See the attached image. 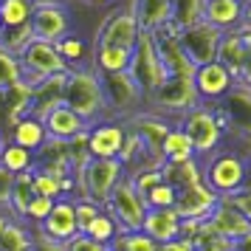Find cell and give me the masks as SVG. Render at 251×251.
Wrapping results in <instances>:
<instances>
[{
  "label": "cell",
  "mask_w": 251,
  "mask_h": 251,
  "mask_svg": "<svg viewBox=\"0 0 251 251\" xmlns=\"http://www.w3.org/2000/svg\"><path fill=\"white\" fill-rule=\"evenodd\" d=\"M240 28L251 31V0H243V17H240Z\"/></svg>",
  "instance_id": "cell-44"
},
{
  "label": "cell",
  "mask_w": 251,
  "mask_h": 251,
  "mask_svg": "<svg viewBox=\"0 0 251 251\" xmlns=\"http://www.w3.org/2000/svg\"><path fill=\"white\" fill-rule=\"evenodd\" d=\"M203 20V0H172V20L170 25H175L178 31L189 28V25Z\"/></svg>",
  "instance_id": "cell-31"
},
{
  "label": "cell",
  "mask_w": 251,
  "mask_h": 251,
  "mask_svg": "<svg viewBox=\"0 0 251 251\" xmlns=\"http://www.w3.org/2000/svg\"><path fill=\"white\" fill-rule=\"evenodd\" d=\"M201 181H203L217 198H228L231 192L249 186V181H251L249 158H246L243 152H237V150L220 147L217 152H212L209 158L201 161Z\"/></svg>",
  "instance_id": "cell-2"
},
{
  "label": "cell",
  "mask_w": 251,
  "mask_h": 251,
  "mask_svg": "<svg viewBox=\"0 0 251 251\" xmlns=\"http://www.w3.org/2000/svg\"><path fill=\"white\" fill-rule=\"evenodd\" d=\"M57 54L65 59L68 68H91V48L93 43L79 31H71L68 37H62L59 43H54Z\"/></svg>",
  "instance_id": "cell-26"
},
{
  "label": "cell",
  "mask_w": 251,
  "mask_h": 251,
  "mask_svg": "<svg viewBox=\"0 0 251 251\" xmlns=\"http://www.w3.org/2000/svg\"><path fill=\"white\" fill-rule=\"evenodd\" d=\"M127 172L116 158H85L74 170V198L91 201L96 206H104L116 183Z\"/></svg>",
  "instance_id": "cell-3"
},
{
  "label": "cell",
  "mask_w": 251,
  "mask_h": 251,
  "mask_svg": "<svg viewBox=\"0 0 251 251\" xmlns=\"http://www.w3.org/2000/svg\"><path fill=\"white\" fill-rule=\"evenodd\" d=\"M0 167L6 172H12V175H23V172H34V152H28V150L17 147L12 144L9 138H6V144L0 150Z\"/></svg>",
  "instance_id": "cell-30"
},
{
  "label": "cell",
  "mask_w": 251,
  "mask_h": 251,
  "mask_svg": "<svg viewBox=\"0 0 251 251\" xmlns=\"http://www.w3.org/2000/svg\"><path fill=\"white\" fill-rule=\"evenodd\" d=\"M158 251H192V243L186 237H175V240H170V243H161Z\"/></svg>",
  "instance_id": "cell-43"
},
{
  "label": "cell",
  "mask_w": 251,
  "mask_h": 251,
  "mask_svg": "<svg viewBox=\"0 0 251 251\" xmlns=\"http://www.w3.org/2000/svg\"><path fill=\"white\" fill-rule=\"evenodd\" d=\"M82 3H88V6H93V9H104V6H116L119 0H82Z\"/></svg>",
  "instance_id": "cell-46"
},
{
  "label": "cell",
  "mask_w": 251,
  "mask_h": 251,
  "mask_svg": "<svg viewBox=\"0 0 251 251\" xmlns=\"http://www.w3.org/2000/svg\"><path fill=\"white\" fill-rule=\"evenodd\" d=\"M192 85H195V93H198L201 104H217L231 88H234V76H231L220 62H209V65L195 68Z\"/></svg>",
  "instance_id": "cell-14"
},
{
  "label": "cell",
  "mask_w": 251,
  "mask_h": 251,
  "mask_svg": "<svg viewBox=\"0 0 251 251\" xmlns=\"http://www.w3.org/2000/svg\"><path fill=\"white\" fill-rule=\"evenodd\" d=\"M141 231H144L155 246L170 243V240L181 237V217H178L175 209H147V212H144Z\"/></svg>",
  "instance_id": "cell-20"
},
{
  "label": "cell",
  "mask_w": 251,
  "mask_h": 251,
  "mask_svg": "<svg viewBox=\"0 0 251 251\" xmlns=\"http://www.w3.org/2000/svg\"><path fill=\"white\" fill-rule=\"evenodd\" d=\"M125 122L119 119H102L88 127L85 133V152L88 158H119L125 144Z\"/></svg>",
  "instance_id": "cell-13"
},
{
  "label": "cell",
  "mask_w": 251,
  "mask_h": 251,
  "mask_svg": "<svg viewBox=\"0 0 251 251\" xmlns=\"http://www.w3.org/2000/svg\"><path fill=\"white\" fill-rule=\"evenodd\" d=\"M34 3H62V6H71L74 0H34Z\"/></svg>",
  "instance_id": "cell-47"
},
{
  "label": "cell",
  "mask_w": 251,
  "mask_h": 251,
  "mask_svg": "<svg viewBox=\"0 0 251 251\" xmlns=\"http://www.w3.org/2000/svg\"><path fill=\"white\" fill-rule=\"evenodd\" d=\"M65 76H68V74H57V76H48V79L37 82L34 88H31V107H28V116L43 119L48 110H54L57 104H62Z\"/></svg>",
  "instance_id": "cell-21"
},
{
  "label": "cell",
  "mask_w": 251,
  "mask_h": 251,
  "mask_svg": "<svg viewBox=\"0 0 251 251\" xmlns=\"http://www.w3.org/2000/svg\"><path fill=\"white\" fill-rule=\"evenodd\" d=\"M201 99H198V93H195V85H192V76H167V79L158 85V91L155 96L150 99V110H155L161 116H175V125H178V119H181L186 110H192L198 107Z\"/></svg>",
  "instance_id": "cell-9"
},
{
  "label": "cell",
  "mask_w": 251,
  "mask_h": 251,
  "mask_svg": "<svg viewBox=\"0 0 251 251\" xmlns=\"http://www.w3.org/2000/svg\"><path fill=\"white\" fill-rule=\"evenodd\" d=\"M175 201H178V189L167 181H158L144 195V206L147 209H175Z\"/></svg>",
  "instance_id": "cell-33"
},
{
  "label": "cell",
  "mask_w": 251,
  "mask_h": 251,
  "mask_svg": "<svg viewBox=\"0 0 251 251\" xmlns=\"http://www.w3.org/2000/svg\"><path fill=\"white\" fill-rule=\"evenodd\" d=\"M37 231L43 237L54 240V243H68L71 237H76V215H74V201L71 198H59L54 201L48 217L37 226Z\"/></svg>",
  "instance_id": "cell-17"
},
{
  "label": "cell",
  "mask_w": 251,
  "mask_h": 251,
  "mask_svg": "<svg viewBox=\"0 0 251 251\" xmlns=\"http://www.w3.org/2000/svg\"><path fill=\"white\" fill-rule=\"evenodd\" d=\"M34 181H31V172H23V175H14V183H12V195H9V215L14 217V220H20L23 223L25 217V209H28V203L34 201Z\"/></svg>",
  "instance_id": "cell-28"
},
{
  "label": "cell",
  "mask_w": 251,
  "mask_h": 251,
  "mask_svg": "<svg viewBox=\"0 0 251 251\" xmlns=\"http://www.w3.org/2000/svg\"><path fill=\"white\" fill-rule=\"evenodd\" d=\"M14 82H20V62H17L14 54H9L0 46V93L6 88H12Z\"/></svg>",
  "instance_id": "cell-36"
},
{
  "label": "cell",
  "mask_w": 251,
  "mask_h": 251,
  "mask_svg": "<svg viewBox=\"0 0 251 251\" xmlns=\"http://www.w3.org/2000/svg\"><path fill=\"white\" fill-rule=\"evenodd\" d=\"M71 201H74V215H76V234H82L93 223V217L102 212V206L91 203V201H82V198H71Z\"/></svg>",
  "instance_id": "cell-37"
},
{
  "label": "cell",
  "mask_w": 251,
  "mask_h": 251,
  "mask_svg": "<svg viewBox=\"0 0 251 251\" xmlns=\"http://www.w3.org/2000/svg\"><path fill=\"white\" fill-rule=\"evenodd\" d=\"M127 74L133 76L136 88L141 91V96H144V102L150 104V99L158 91V85L167 79V71H164V65H161V59H158V51L152 46V34H147V31L138 34L136 46H133V57H130Z\"/></svg>",
  "instance_id": "cell-6"
},
{
  "label": "cell",
  "mask_w": 251,
  "mask_h": 251,
  "mask_svg": "<svg viewBox=\"0 0 251 251\" xmlns=\"http://www.w3.org/2000/svg\"><path fill=\"white\" fill-rule=\"evenodd\" d=\"M178 127L189 136L198 161H203L212 152H217L223 147L226 133H228V122H226V116L220 113L217 104H198L192 110H186L178 119Z\"/></svg>",
  "instance_id": "cell-1"
},
{
  "label": "cell",
  "mask_w": 251,
  "mask_h": 251,
  "mask_svg": "<svg viewBox=\"0 0 251 251\" xmlns=\"http://www.w3.org/2000/svg\"><path fill=\"white\" fill-rule=\"evenodd\" d=\"M110 251H158V246L144 231H133V234H119Z\"/></svg>",
  "instance_id": "cell-35"
},
{
  "label": "cell",
  "mask_w": 251,
  "mask_h": 251,
  "mask_svg": "<svg viewBox=\"0 0 251 251\" xmlns=\"http://www.w3.org/2000/svg\"><path fill=\"white\" fill-rule=\"evenodd\" d=\"M65 249L68 251H110V246H102V243L85 237V234H76V237H71L65 243Z\"/></svg>",
  "instance_id": "cell-40"
},
{
  "label": "cell",
  "mask_w": 251,
  "mask_h": 251,
  "mask_svg": "<svg viewBox=\"0 0 251 251\" xmlns=\"http://www.w3.org/2000/svg\"><path fill=\"white\" fill-rule=\"evenodd\" d=\"M43 127H46L51 141H74L76 136L88 133V125L65 104H57L54 110H48L43 116Z\"/></svg>",
  "instance_id": "cell-19"
},
{
  "label": "cell",
  "mask_w": 251,
  "mask_h": 251,
  "mask_svg": "<svg viewBox=\"0 0 251 251\" xmlns=\"http://www.w3.org/2000/svg\"><path fill=\"white\" fill-rule=\"evenodd\" d=\"M217 195L206 186L203 181L189 183L178 192V201H175V212L181 220H206L209 212L215 209Z\"/></svg>",
  "instance_id": "cell-16"
},
{
  "label": "cell",
  "mask_w": 251,
  "mask_h": 251,
  "mask_svg": "<svg viewBox=\"0 0 251 251\" xmlns=\"http://www.w3.org/2000/svg\"><path fill=\"white\" fill-rule=\"evenodd\" d=\"M240 17H243V0H203V20L223 34L240 28Z\"/></svg>",
  "instance_id": "cell-23"
},
{
  "label": "cell",
  "mask_w": 251,
  "mask_h": 251,
  "mask_svg": "<svg viewBox=\"0 0 251 251\" xmlns=\"http://www.w3.org/2000/svg\"><path fill=\"white\" fill-rule=\"evenodd\" d=\"M215 62H220V65L234 76V82H237L243 68L251 62V31H246V28L226 31V34L220 37Z\"/></svg>",
  "instance_id": "cell-15"
},
{
  "label": "cell",
  "mask_w": 251,
  "mask_h": 251,
  "mask_svg": "<svg viewBox=\"0 0 251 251\" xmlns=\"http://www.w3.org/2000/svg\"><path fill=\"white\" fill-rule=\"evenodd\" d=\"M3 144H6V133H3V127H0V150H3Z\"/></svg>",
  "instance_id": "cell-48"
},
{
  "label": "cell",
  "mask_w": 251,
  "mask_h": 251,
  "mask_svg": "<svg viewBox=\"0 0 251 251\" xmlns=\"http://www.w3.org/2000/svg\"><path fill=\"white\" fill-rule=\"evenodd\" d=\"M189 161H195L192 141L178 125H172V130L161 144V164H189Z\"/></svg>",
  "instance_id": "cell-27"
},
{
  "label": "cell",
  "mask_w": 251,
  "mask_h": 251,
  "mask_svg": "<svg viewBox=\"0 0 251 251\" xmlns=\"http://www.w3.org/2000/svg\"><path fill=\"white\" fill-rule=\"evenodd\" d=\"M12 183H14V175L6 172L0 167V212L9 209V195H12Z\"/></svg>",
  "instance_id": "cell-41"
},
{
  "label": "cell",
  "mask_w": 251,
  "mask_h": 251,
  "mask_svg": "<svg viewBox=\"0 0 251 251\" xmlns=\"http://www.w3.org/2000/svg\"><path fill=\"white\" fill-rule=\"evenodd\" d=\"M51 206H54V201H48V198H40V195H34V201L28 203V209H25V217L23 223L25 226L37 228L43 220L48 217V212H51Z\"/></svg>",
  "instance_id": "cell-38"
},
{
  "label": "cell",
  "mask_w": 251,
  "mask_h": 251,
  "mask_svg": "<svg viewBox=\"0 0 251 251\" xmlns=\"http://www.w3.org/2000/svg\"><path fill=\"white\" fill-rule=\"evenodd\" d=\"M133 48L122 46H93L91 48V68L96 74H119L130 68Z\"/></svg>",
  "instance_id": "cell-25"
},
{
  "label": "cell",
  "mask_w": 251,
  "mask_h": 251,
  "mask_svg": "<svg viewBox=\"0 0 251 251\" xmlns=\"http://www.w3.org/2000/svg\"><path fill=\"white\" fill-rule=\"evenodd\" d=\"M62 104L71 107L79 116L85 125L91 127L96 122L107 119L102 102V91H99V79L93 68H71L65 76V93H62Z\"/></svg>",
  "instance_id": "cell-4"
},
{
  "label": "cell",
  "mask_w": 251,
  "mask_h": 251,
  "mask_svg": "<svg viewBox=\"0 0 251 251\" xmlns=\"http://www.w3.org/2000/svg\"><path fill=\"white\" fill-rule=\"evenodd\" d=\"M31 251H68V249H65V243H54V240L43 237V234L34 228V237H31Z\"/></svg>",
  "instance_id": "cell-42"
},
{
  "label": "cell",
  "mask_w": 251,
  "mask_h": 251,
  "mask_svg": "<svg viewBox=\"0 0 251 251\" xmlns=\"http://www.w3.org/2000/svg\"><path fill=\"white\" fill-rule=\"evenodd\" d=\"M85 237H91V240H96V243H102V246H113L116 243V237H119V226H116L113 220L107 217V212H99V215L93 217V223L85 231H82Z\"/></svg>",
  "instance_id": "cell-32"
},
{
  "label": "cell",
  "mask_w": 251,
  "mask_h": 251,
  "mask_svg": "<svg viewBox=\"0 0 251 251\" xmlns=\"http://www.w3.org/2000/svg\"><path fill=\"white\" fill-rule=\"evenodd\" d=\"M206 223L215 228L220 237L231 240V243H234V240H240L246 231H251V223L240 215L234 206L228 203L226 198H217L215 209H212V212H209V217H206Z\"/></svg>",
  "instance_id": "cell-18"
},
{
  "label": "cell",
  "mask_w": 251,
  "mask_h": 251,
  "mask_svg": "<svg viewBox=\"0 0 251 251\" xmlns=\"http://www.w3.org/2000/svg\"><path fill=\"white\" fill-rule=\"evenodd\" d=\"M234 251H251V231H246L240 240H234V246H231Z\"/></svg>",
  "instance_id": "cell-45"
},
{
  "label": "cell",
  "mask_w": 251,
  "mask_h": 251,
  "mask_svg": "<svg viewBox=\"0 0 251 251\" xmlns=\"http://www.w3.org/2000/svg\"><path fill=\"white\" fill-rule=\"evenodd\" d=\"M99 79V91H102V102L104 110H107V119H119V122H127L136 113H141L147 102L141 91L136 88L133 76L127 71H119V74H96Z\"/></svg>",
  "instance_id": "cell-5"
},
{
  "label": "cell",
  "mask_w": 251,
  "mask_h": 251,
  "mask_svg": "<svg viewBox=\"0 0 251 251\" xmlns=\"http://www.w3.org/2000/svg\"><path fill=\"white\" fill-rule=\"evenodd\" d=\"M141 28L136 23V14L130 3H119L113 12L104 17L102 23L96 25L93 31V46H122V48H133L136 46Z\"/></svg>",
  "instance_id": "cell-10"
},
{
  "label": "cell",
  "mask_w": 251,
  "mask_h": 251,
  "mask_svg": "<svg viewBox=\"0 0 251 251\" xmlns=\"http://www.w3.org/2000/svg\"><path fill=\"white\" fill-rule=\"evenodd\" d=\"M226 201L251 223V186H243V189H237V192H231Z\"/></svg>",
  "instance_id": "cell-39"
},
{
  "label": "cell",
  "mask_w": 251,
  "mask_h": 251,
  "mask_svg": "<svg viewBox=\"0 0 251 251\" xmlns=\"http://www.w3.org/2000/svg\"><path fill=\"white\" fill-rule=\"evenodd\" d=\"M31 40H34V34H31V25L3 28V31H0V46L6 48L9 54H14V57H20V54H23V48L28 46Z\"/></svg>",
  "instance_id": "cell-34"
},
{
  "label": "cell",
  "mask_w": 251,
  "mask_h": 251,
  "mask_svg": "<svg viewBox=\"0 0 251 251\" xmlns=\"http://www.w3.org/2000/svg\"><path fill=\"white\" fill-rule=\"evenodd\" d=\"M6 138L17 144V147L28 150V152H40L43 144L48 141V133L46 127H43V119H37V116H23L20 122H14L9 130H6Z\"/></svg>",
  "instance_id": "cell-22"
},
{
  "label": "cell",
  "mask_w": 251,
  "mask_h": 251,
  "mask_svg": "<svg viewBox=\"0 0 251 251\" xmlns=\"http://www.w3.org/2000/svg\"><path fill=\"white\" fill-rule=\"evenodd\" d=\"M231 251H234V249H231Z\"/></svg>",
  "instance_id": "cell-49"
},
{
  "label": "cell",
  "mask_w": 251,
  "mask_h": 251,
  "mask_svg": "<svg viewBox=\"0 0 251 251\" xmlns=\"http://www.w3.org/2000/svg\"><path fill=\"white\" fill-rule=\"evenodd\" d=\"M34 0H0V31L3 28H20L28 25L34 14Z\"/></svg>",
  "instance_id": "cell-29"
},
{
  "label": "cell",
  "mask_w": 251,
  "mask_h": 251,
  "mask_svg": "<svg viewBox=\"0 0 251 251\" xmlns=\"http://www.w3.org/2000/svg\"><path fill=\"white\" fill-rule=\"evenodd\" d=\"M107 217L119 226V234H133V231H141V223H144V198L136 192V186L130 183V178H122L116 183V189L110 192L107 203L102 206Z\"/></svg>",
  "instance_id": "cell-7"
},
{
  "label": "cell",
  "mask_w": 251,
  "mask_h": 251,
  "mask_svg": "<svg viewBox=\"0 0 251 251\" xmlns=\"http://www.w3.org/2000/svg\"><path fill=\"white\" fill-rule=\"evenodd\" d=\"M17 62H20V82H25L28 88H34L37 82L48 79V76L71 71L65 65V59L57 54V48L51 43H40V40H31L23 48V54L17 57Z\"/></svg>",
  "instance_id": "cell-8"
},
{
  "label": "cell",
  "mask_w": 251,
  "mask_h": 251,
  "mask_svg": "<svg viewBox=\"0 0 251 251\" xmlns=\"http://www.w3.org/2000/svg\"><path fill=\"white\" fill-rule=\"evenodd\" d=\"M220 37H223V31H217L215 25H209L206 20H201V23L178 31V43H181V51L186 54V59L192 62L195 68H201V65L215 62Z\"/></svg>",
  "instance_id": "cell-12"
},
{
  "label": "cell",
  "mask_w": 251,
  "mask_h": 251,
  "mask_svg": "<svg viewBox=\"0 0 251 251\" xmlns=\"http://www.w3.org/2000/svg\"><path fill=\"white\" fill-rule=\"evenodd\" d=\"M31 34L40 43H59L62 37H68L71 31H76V23H74V12L71 6H62V3H37L34 14H31Z\"/></svg>",
  "instance_id": "cell-11"
},
{
  "label": "cell",
  "mask_w": 251,
  "mask_h": 251,
  "mask_svg": "<svg viewBox=\"0 0 251 251\" xmlns=\"http://www.w3.org/2000/svg\"><path fill=\"white\" fill-rule=\"evenodd\" d=\"M141 31H155L172 20V0H130Z\"/></svg>",
  "instance_id": "cell-24"
}]
</instances>
